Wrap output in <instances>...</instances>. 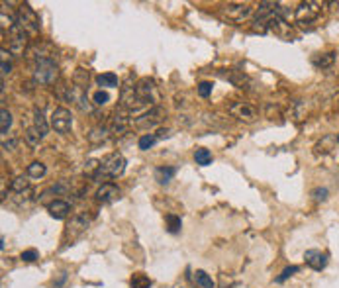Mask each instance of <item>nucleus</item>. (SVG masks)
Wrapping results in <instances>:
<instances>
[{"label": "nucleus", "mask_w": 339, "mask_h": 288, "mask_svg": "<svg viewBox=\"0 0 339 288\" xmlns=\"http://www.w3.org/2000/svg\"><path fill=\"white\" fill-rule=\"evenodd\" d=\"M59 77V69L53 59H37L34 69V81L37 84H53Z\"/></svg>", "instance_id": "nucleus-1"}, {"label": "nucleus", "mask_w": 339, "mask_h": 288, "mask_svg": "<svg viewBox=\"0 0 339 288\" xmlns=\"http://www.w3.org/2000/svg\"><path fill=\"white\" fill-rule=\"evenodd\" d=\"M124 171H126V159L120 155V153H112V155H108L104 161H102V165H100V173H98V177H96V179H100V177L118 179V177H122V175H124Z\"/></svg>", "instance_id": "nucleus-2"}, {"label": "nucleus", "mask_w": 339, "mask_h": 288, "mask_svg": "<svg viewBox=\"0 0 339 288\" xmlns=\"http://www.w3.org/2000/svg\"><path fill=\"white\" fill-rule=\"evenodd\" d=\"M16 24L20 26L28 36L39 32V18H37V14L34 12V8H30V4H22V6L18 8Z\"/></svg>", "instance_id": "nucleus-3"}, {"label": "nucleus", "mask_w": 339, "mask_h": 288, "mask_svg": "<svg viewBox=\"0 0 339 288\" xmlns=\"http://www.w3.org/2000/svg\"><path fill=\"white\" fill-rule=\"evenodd\" d=\"M320 14H322V6L318 2H302V4H298L294 18L298 24H312L320 18Z\"/></svg>", "instance_id": "nucleus-4"}, {"label": "nucleus", "mask_w": 339, "mask_h": 288, "mask_svg": "<svg viewBox=\"0 0 339 288\" xmlns=\"http://www.w3.org/2000/svg\"><path fill=\"white\" fill-rule=\"evenodd\" d=\"M88 224H91V218L86 214H77V216L71 218V222L65 228V243L75 241L79 235H82L86 231V228H88Z\"/></svg>", "instance_id": "nucleus-5"}, {"label": "nucleus", "mask_w": 339, "mask_h": 288, "mask_svg": "<svg viewBox=\"0 0 339 288\" xmlns=\"http://www.w3.org/2000/svg\"><path fill=\"white\" fill-rule=\"evenodd\" d=\"M51 128L57 133H67L73 128V114L67 108H55L51 114Z\"/></svg>", "instance_id": "nucleus-6"}, {"label": "nucleus", "mask_w": 339, "mask_h": 288, "mask_svg": "<svg viewBox=\"0 0 339 288\" xmlns=\"http://www.w3.org/2000/svg\"><path fill=\"white\" fill-rule=\"evenodd\" d=\"M26 45H28V34L14 22V26L10 28V49L8 51L14 57H20L26 51Z\"/></svg>", "instance_id": "nucleus-7"}, {"label": "nucleus", "mask_w": 339, "mask_h": 288, "mask_svg": "<svg viewBox=\"0 0 339 288\" xmlns=\"http://www.w3.org/2000/svg\"><path fill=\"white\" fill-rule=\"evenodd\" d=\"M223 14H225L228 20L239 24V22L247 20V18L253 14V8H251L249 4H228V6L223 8Z\"/></svg>", "instance_id": "nucleus-8"}, {"label": "nucleus", "mask_w": 339, "mask_h": 288, "mask_svg": "<svg viewBox=\"0 0 339 288\" xmlns=\"http://www.w3.org/2000/svg\"><path fill=\"white\" fill-rule=\"evenodd\" d=\"M230 114L241 122H255L257 120V110L249 106L247 102H234L230 106Z\"/></svg>", "instance_id": "nucleus-9"}, {"label": "nucleus", "mask_w": 339, "mask_h": 288, "mask_svg": "<svg viewBox=\"0 0 339 288\" xmlns=\"http://www.w3.org/2000/svg\"><path fill=\"white\" fill-rule=\"evenodd\" d=\"M118 196H120V188H118L114 182H104L98 190H96V200L100 204H110L114 202Z\"/></svg>", "instance_id": "nucleus-10"}, {"label": "nucleus", "mask_w": 339, "mask_h": 288, "mask_svg": "<svg viewBox=\"0 0 339 288\" xmlns=\"http://www.w3.org/2000/svg\"><path fill=\"white\" fill-rule=\"evenodd\" d=\"M304 259H306V265H308L310 269H314V271H322V269H326V265H328V255L322 251H316V249L306 251Z\"/></svg>", "instance_id": "nucleus-11"}, {"label": "nucleus", "mask_w": 339, "mask_h": 288, "mask_svg": "<svg viewBox=\"0 0 339 288\" xmlns=\"http://www.w3.org/2000/svg\"><path fill=\"white\" fill-rule=\"evenodd\" d=\"M47 212H49V216L55 218V220H65L71 212V204L67 200H53V202L47 204Z\"/></svg>", "instance_id": "nucleus-12"}, {"label": "nucleus", "mask_w": 339, "mask_h": 288, "mask_svg": "<svg viewBox=\"0 0 339 288\" xmlns=\"http://www.w3.org/2000/svg\"><path fill=\"white\" fill-rule=\"evenodd\" d=\"M163 118H165L163 108L155 106V108H151L147 114H143L140 120H135V124H138V126H155V124H159Z\"/></svg>", "instance_id": "nucleus-13"}, {"label": "nucleus", "mask_w": 339, "mask_h": 288, "mask_svg": "<svg viewBox=\"0 0 339 288\" xmlns=\"http://www.w3.org/2000/svg\"><path fill=\"white\" fill-rule=\"evenodd\" d=\"M126 112H128L126 108L116 110V114H114V118H112V124H110V132L112 133L126 132V128H128V114H126Z\"/></svg>", "instance_id": "nucleus-14"}, {"label": "nucleus", "mask_w": 339, "mask_h": 288, "mask_svg": "<svg viewBox=\"0 0 339 288\" xmlns=\"http://www.w3.org/2000/svg\"><path fill=\"white\" fill-rule=\"evenodd\" d=\"M34 128L39 132L41 137H46L47 132H49V124H47L46 116H43V112L39 108H35V112H34Z\"/></svg>", "instance_id": "nucleus-15"}, {"label": "nucleus", "mask_w": 339, "mask_h": 288, "mask_svg": "<svg viewBox=\"0 0 339 288\" xmlns=\"http://www.w3.org/2000/svg\"><path fill=\"white\" fill-rule=\"evenodd\" d=\"M96 83L102 88H114V86H118V77L114 73H102L96 77Z\"/></svg>", "instance_id": "nucleus-16"}, {"label": "nucleus", "mask_w": 339, "mask_h": 288, "mask_svg": "<svg viewBox=\"0 0 339 288\" xmlns=\"http://www.w3.org/2000/svg\"><path fill=\"white\" fill-rule=\"evenodd\" d=\"M176 169L175 167H159L155 171V180L161 182V184H167L169 180L175 177Z\"/></svg>", "instance_id": "nucleus-17"}, {"label": "nucleus", "mask_w": 339, "mask_h": 288, "mask_svg": "<svg viewBox=\"0 0 339 288\" xmlns=\"http://www.w3.org/2000/svg\"><path fill=\"white\" fill-rule=\"evenodd\" d=\"M333 63H335V53H333V51H329V53H324V55H318V57H314V65H316L318 69H329Z\"/></svg>", "instance_id": "nucleus-18"}, {"label": "nucleus", "mask_w": 339, "mask_h": 288, "mask_svg": "<svg viewBox=\"0 0 339 288\" xmlns=\"http://www.w3.org/2000/svg\"><path fill=\"white\" fill-rule=\"evenodd\" d=\"M129 286L131 288H151V278L143 273H135L129 278Z\"/></svg>", "instance_id": "nucleus-19"}, {"label": "nucleus", "mask_w": 339, "mask_h": 288, "mask_svg": "<svg viewBox=\"0 0 339 288\" xmlns=\"http://www.w3.org/2000/svg\"><path fill=\"white\" fill-rule=\"evenodd\" d=\"M46 173L47 167L43 163H39V161H34V163L28 165V177L30 179H41V177H46Z\"/></svg>", "instance_id": "nucleus-20"}, {"label": "nucleus", "mask_w": 339, "mask_h": 288, "mask_svg": "<svg viewBox=\"0 0 339 288\" xmlns=\"http://www.w3.org/2000/svg\"><path fill=\"white\" fill-rule=\"evenodd\" d=\"M194 161H196V165H200V167H208L212 163V153L208 149L200 147V149L194 151Z\"/></svg>", "instance_id": "nucleus-21"}, {"label": "nucleus", "mask_w": 339, "mask_h": 288, "mask_svg": "<svg viewBox=\"0 0 339 288\" xmlns=\"http://www.w3.org/2000/svg\"><path fill=\"white\" fill-rule=\"evenodd\" d=\"M165 222H167V231L169 233H178L180 228H183V220L178 216H175V214H167Z\"/></svg>", "instance_id": "nucleus-22"}, {"label": "nucleus", "mask_w": 339, "mask_h": 288, "mask_svg": "<svg viewBox=\"0 0 339 288\" xmlns=\"http://www.w3.org/2000/svg\"><path fill=\"white\" fill-rule=\"evenodd\" d=\"M108 128H104V126H98V128H93L91 130V133H88V139L93 141V143H96V141H104L106 137H108Z\"/></svg>", "instance_id": "nucleus-23"}, {"label": "nucleus", "mask_w": 339, "mask_h": 288, "mask_svg": "<svg viewBox=\"0 0 339 288\" xmlns=\"http://www.w3.org/2000/svg\"><path fill=\"white\" fill-rule=\"evenodd\" d=\"M28 188H30V182H28V179H24V177H16L10 182V190L16 192V194H24V190H28Z\"/></svg>", "instance_id": "nucleus-24"}, {"label": "nucleus", "mask_w": 339, "mask_h": 288, "mask_svg": "<svg viewBox=\"0 0 339 288\" xmlns=\"http://www.w3.org/2000/svg\"><path fill=\"white\" fill-rule=\"evenodd\" d=\"M10 126H12V114L6 108H2V112H0V132H2V135L8 133Z\"/></svg>", "instance_id": "nucleus-25"}, {"label": "nucleus", "mask_w": 339, "mask_h": 288, "mask_svg": "<svg viewBox=\"0 0 339 288\" xmlns=\"http://www.w3.org/2000/svg\"><path fill=\"white\" fill-rule=\"evenodd\" d=\"M155 141H157V135H153V133H145V135H141L140 137V149L147 151L149 147L155 145Z\"/></svg>", "instance_id": "nucleus-26"}, {"label": "nucleus", "mask_w": 339, "mask_h": 288, "mask_svg": "<svg viewBox=\"0 0 339 288\" xmlns=\"http://www.w3.org/2000/svg\"><path fill=\"white\" fill-rule=\"evenodd\" d=\"M196 282H198L202 288H214V280H212L204 271H196Z\"/></svg>", "instance_id": "nucleus-27"}, {"label": "nucleus", "mask_w": 339, "mask_h": 288, "mask_svg": "<svg viewBox=\"0 0 339 288\" xmlns=\"http://www.w3.org/2000/svg\"><path fill=\"white\" fill-rule=\"evenodd\" d=\"M0 53H2V75H8V73L12 71V63H10V57H8V55H12V53L10 51H6V49H2Z\"/></svg>", "instance_id": "nucleus-28"}, {"label": "nucleus", "mask_w": 339, "mask_h": 288, "mask_svg": "<svg viewBox=\"0 0 339 288\" xmlns=\"http://www.w3.org/2000/svg\"><path fill=\"white\" fill-rule=\"evenodd\" d=\"M26 139H28V143L37 145V143H39V139H43V137L39 135V132H37L35 128H30V130L26 132Z\"/></svg>", "instance_id": "nucleus-29"}, {"label": "nucleus", "mask_w": 339, "mask_h": 288, "mask_svg": "<svg viewBox=\"0 0 339 288\" xmlns=\"http://www.w3.org/2000/svg\"><path fill=\"white\" fill-rule=\"evenodd\" d=\"M93 100H94V104H96V106H104L106 102L110 100V94L104 92V90H98V92H94Z\"/></svg>", "instance_id": "nucleus-30"}, {"label": "nucleus", "mask_w": 339, "mask_h": 288, "mask_svg": "<svg viewBox=\"0 0 339 288\" xmlns=\"http://www.w3.org/2000/svg\"><path fill=\"white\" fill-rule=\"evenodd\" d=\"M298 271H300V269H298V267H296V265H294V267H286V269H284V271H282L281 275L277 276V282H284V280H286V278H288V276H292L294 273H298Z\"/></svg>", "instance_id": "nucleus-31"}, {"label": "nucleus", "mask_w": 339, "mask_h": 288, "mask_svg": "<svg viewBox=\"0 0 339 288\" xmlns=\"http://www.w3.org/2000/svg\"><path fill=\"white\" fill-rule=\"evenodd\" d=\"M212 88H214V84L208 83V81H204V83L198 84V94L202 96V98H208V96L212 94Z\"/></svg>", "instance_id": "nucleus-32"}, {"label": "nucleus", "mask_w": 339, "mask_h": 288, "mask_svg": "<svg viewBox=\"0 0 339 288\" xmlns=\"http://www.w3.org/2000/svg\"><path fill=\"white\" fill-rule=\"evenodd\" d=\"M37 257H39V253L35 251V249H28V251L22 253V261H26V263H34V261H37Z\"/></svg>", "instance_id": "nucleus-33"}, {"label": "nucleus", "mask_w": 339, "mask_h": 288, "mask_svg": "<svg viewBox=\"0 0 339 288\" xmlns=\"http://www.w3.org/2000/svg\"><path fill=\"white\" fill-rule=\"evenodd\" d=\"M314 198L316 200H326L328 198V188H318V190H314Z\"/></svg>", "instance_id": "nucleus-34"}, {"label": "nucleus", "mask_w": 339, "mask_h": 288, "mask_svg": "<svg viewBox=\"0 0 339 288\" xmlns=\"http://www.w3.org/2000/svg\"><path fill=\"white\" fill-rule=\"evenodd\" d=\"M159 135H157V139H165V137H171V130H167V128H165V130H159Z\"/></svg>", "instance_id": "nucleus-35"}, {"label": "nucleus", "mask_w": 339, "mask_h": 288, "mask_svg": "<svg viewBox=\"0 0 339 288\" xmlns=\"http://www.w3.org/2000/svg\"><path fill=\"white\" fill-rule=\"evenodd\" d=\"M2 147H4V149H14V147H16V139H10V141H4V143H2Z\"/></svg>", "instance_id": "nucleus-36"}, {"label": "nucleus", "mask_w": 339, "mask_h": 288, "mask_svg": "<svg viewBox=\"0 0 339 288\" xmlns=\"http://www.w3.org/2000/svg\"><path fill=\"white\" fill-rule=\"evenodd\" d=\"M337 143H339V135H337Z\"/></svg>", "instance_id": "nucleus-37"}]
</instances>
